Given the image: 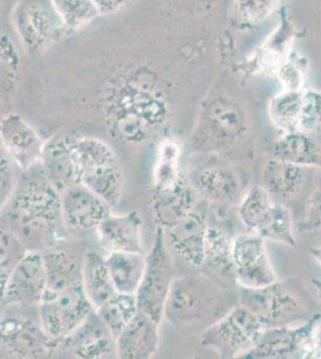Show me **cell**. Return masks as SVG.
Instances as JSON below:
<instances>
[{"instance_id":"obj_43","label":"cell","mask_w":321,"mask_h":359,"mask_svg":"<svg viewBox=\"0 0 321 359\" xmlns=\"http://www.w3.org/2000/svg\"><path fill=\"white\" fill-rule=\"evenodd\" d=\"M310 284H312L314 292L317 294V299L321 303V280H319V279H312Z\"/></svg>"},{"instance_id":"obj_38","label":"cell","mask_w":321,"mask_h":359,"mask_svg":"<svg viewBox=\"0 0 321 359\" xmlns=\"http://www.w3.org/2000/svg\"><path fill=\"white\" fill-rule=\"evenodd\" d=\"M321 126V93L307 91L302 96L300 131L312 133Z\"/></svg>"},{"instance_id":"obj_30","label":"cell","mask_w":321,"mask_h":359,"mask_svg":"<svg viewBox=\"0 0 321 359\" xmlns=\"http://www.w3.org/2000/svg\"><path fill=\"white\" fill-rule=\"evenodd\" d=\"M95 311L112 337L117 339L122 330L131 323L134 315L138 313L137 297L136 294L115 292L110 301Z\"/></svg>"},{"instance_id":"obj_7","label":"cell","mask_w":321,"mask_h":359,"mask_svg":"<svg viewBox=\"0 0 321 359\" xmlns=\"http://www.w3.org/2000/svg\"><path fill=\"white\" fill-rule=\"evenodd\" d=\"M13 25L30 57L45 54L66 30L52 0H20L13 10Z\"/></svg>"},{"instance_id":"obj_12","label":"cell","mask_w":321,"mask_h":359,"mask_svg":"<svg viewBox=\"0 0 321 359\" xmlns=\"http://www.w3.org/2000/svg\"><path fill=\"white\" fill-rule=\"evenodd\" d=\"M246 131L242 107L230 97H218L209 104L203 115L200 142L211 147H227Z\"/></svg>"},{"instance_id":"obj_27","label":"cell","mask_w":321,"mask_h":359,"mask_svg":"<svg viewBox=\"0 0 321 359\" xmlns=\"http://www.w3.org/2000/svg\"><path fill=\"white\" fill-rule=\"evenodd\" d=\"M145 259L147 257L143 253H108L106 257L107 266L117 292L137 294L145 269Z\"/></svg>"},{"instance_id":"obj_28","label":"cell","mask_w":321,"mask_h":359,"mask_svg":"<svg viewBox=\"0 0 321 359\" xmlns=\"http://www.w3.org/2000/svg\"><path fill=\"white\" fill-rule=\"evenodd\" d=\"M254 233L263 237L265 241L280 242L288 247H296L297 245L293 215L284 204L277 201H273Z\"/></svg>"},{"instance_id":"obj_35","label":"cell","mask_w":321,"mask_h":359,"mask_svg":"<svg viewBox=\"0 0 321 359\" xmlns=\"http://www.w3.org/2000/svg\"><path fill=\"white\" fill-rule=\"evenodd\" d=\"M273 199L261 186H253L239 205V218L249 233H256L261 221L273 204Z\"/></svg>"},{"instance_id":"obj_17","label":"cell","mask_w":321,"mask_h":359,"mask_svg":"<svg viewBox=\"0 0 321 359\" xmlns=\"http://www.w3.org/2000/svg\"><path fill=\"white\" fill-rule=\"evenodd\" d=\"M208 228L203 215L191 211L178 224L168 229V241L183 262L193 267H200L205 262V238Z\"/></svg>"},{"instance_id":"obj_26","label":"cell","mask_w":321,"mask_h":359,"mask_svg":"<svg viewBox=\"0 0 321 359\" xmlns=\"http://www.w3.org/2000/svg\"><path fill=\"white\" fill-rule=\"evenodd\" d=\"M74 139L53 138L45 143L41 162L45 168L46 177L61 192L64 188L74 184L71 147Z\"/></svg>"},{"instance_id":"obj_2","label":"cell","mask_w":321,"mask_h":359,"mask_svg":"<svg viewBox=\"0 0 321 359\" xmlns=\"http://www.w3.org/2000/svg\"><path fill=\"white\" fill-rule=\"evenodd\" d=\"M103 111L112 133L130 145L143 143L168 114L162 91L142 71L113 81L103 97Z\"/></svg>"},{"instance_id":"obj_4","label":"cell","mask_w":321,"mask_h":359,"mask_svg":"<svg viewBox=\"0 0 321 359\" xmlns=\"http://www.w3.org/2000/svg\"><path fill=\"white\" fill-rule=\"evenodd\" d=\"M71 161L74 184L89 188L112 208L120 203L124 174L108 144L96 138H74Z\"/></svg>"},{"instance_id":"obj_42","label":"cell","mask_w":321,"mask_h":359,"mask_svg":"<svg viewBox=\"0 0 321 359\" xmlns=\"http://www.w3.org/2000/svg\"><path fill=\"white\" fill-rule=\"evenodd\" d=\"M6 172H8V165H6L5 159L0 156V184H3L5 176H6Z\"/></svg>"},{"instance_id":"obj_31","label":"cell","mask_w":321,"mask_h":359,"mask_svg":"<svg viewBox=\"0 0 321 359\" xmlns=\"http://www.w3.org/2000/svg\"><path fill=\"white\" fill-rule=\"evenodd\" d=\"M303 93L287 90L277 95L268 103V115L273 125L284 133L300 131V113H301Z\"/></svg>"},{"instance_id":"obj_32","label":"cell","mask_w":321,"mask_h":359,"mask_svg":"<svg viewBox=\"0 0 321 359\" xmlns=\"http://www.w3.org/2000/svg\"><path fill=\"white\" fill-rule=\"evenodd\" d=\"M20 59L11 37L0 34V108L20 84Z\"/></svg>"},{"instance_id":"obj_15","label":"cell","mask_w":321,"mask_h":359,"mask_svg":"<svg viewBox=\"0 0 321 359\" xmlns=\"http://www.w3.org/2000/svg\"><path fill=\"white\" fill-rule=\"evenodd\" d=\"M46 286L44 254L28 250L17 264L8 280L4 299L22 306H39Z\"/></svg>"},{"instance_id":"obj_5","label":"cell","mask_w":321,"mask_h":359,"mask_svg":"<svg viewBox=\"0 0 321 359\" xmlns=\"http://www.w3.org/2000/svg\"><path fill=\"white\" fill-rule=\"evenodd\" d=\"M263 332L259 320L244 306L236 304L203 332L200 344L221 358H244L256 346Z\"/></svg>"},{"instance_id":"obj_22","label":"cell","mask_w":321,"mask_h":359,"mask_svg":"<svg viewBox=\"0 0 321 359\" xmlns=\"http://www.w3.org/2000/svg\"><path fill=\"white\" fill-rule=\"evenodd\" d=\"M47 337L42 327H35L29 320L22 318H0V346L6 347L16 355L29 357L44 353Z\"/></svg>"},{"instance_id":"obj_19","label":"cell","mask_w":321,"mask_h":359,"mask_svg":"<svg viewBox=\"0 0 321 359\" xmlns=\"http://www.w3.org/2000/svg\"><path fill=\"white\" fill-rule=\"evenodd\" d=\"M101 245L108 252L143 253L142 218L138 212L107 217L96 229Z\"/></svg>"},{"instance_id":"obj_20","label":"cell","mask_w":321,"mask_h":359,"mask_svg":"<svg viewBox=\"0 0 321 359\" xmlns=\"http://www.w3.org/2000/svg\"><path fill=\"white\" fill-rule=\"evenodd\" d=\"M197 191L185 176L173 187L155 192L152 210L155 218L163 229H171L193 211Z\"/></svg>"},{"instance_id":"obj_29","label":"cell","mask_w":321,"mask_h":359,"mask_svg":"<svg viewBox=\"0 0 321 359\" xmlns=\"http://www.w3.org/2000/svg\"><path fill=\"white\" fill-rule=\"evenodd\" d=\"M181 145L176 140L167 139L159 144L155 164V192H161L178 184L181 177Z\"/></svg>"},{"instance_id":"obj_14","label":"cell","mask_w":321,"mask_h":359,"mask_svg":"<svg viewBox=\"0 0 321 359\" xmlns=\"http://www.w3.org/2000/svg\"><path fill=\"white\" fill-rule=\"evenodd\" d=\"M60 205L64 223L76 230H96L112 215V206L81 184H70L61 191Z\"/></svg>"},{"instance_id":"obj_8","label":"cell","mask_w":321,"mask_h":359,"mask_svg":"<svg viewBox=\"0 0 321 359\" xmlns=\"http://www.w3.org/2000/svg\"><path fill=\"white\" fill-rule=\"evenodd\" d=\"M239 304L256 316L264 330L303 323L307 311L295 294L277 282L259 289H239Z\"/></svg>"},{"instance_id":"obj_24","label":"cell","mask_w":321,"mask_h":359,"mask_svg":"<svg viewBox=\"0 0 321 359\" xmlns=\"http://www.w3.org/2000/svg\"><path fill=\"white\" fill-rule=\"evenodd\" d=\"M81 282L86 297L94 311H98L113 297L117 290L110 278L106 257L89 250L81 262Z\"/></svg>"},{"instance_id":"obj_39","label":"cell","mask_w":321,"mask_h":359,"mask_svg":"<svg viewBox=\"0 0 321 359\" xmlns=\"http://www.w3.org/2000/svg\"><path fill=\"white\" fill-rule=\"evenodd\" d=\"M305 224L309 231L321 233V191H317L309 201Z\"/></svg>"},{"instance_id":"obj_40","label":"cell","mask_w":321,"mask_h":359,"mask_svg":"<svg viewBox=\"0 0 321 359\" xmlns=\"http://www.w3.org/2000/svg\"><path fill=\"white\" fill-rule=\"evenodd\" d=\"M127 1L129 0H94V4L100 15H110L119 11Z\"/></svg>"},{"instance_id":"obj_9","label":"cell","mask_w":321,"mask_h":359,"mask_svg":"<svg viewBox=\"0 0 321 359\" xmlns=\"http://www.w3.org/2000/svg\"><path fill=\"white\" fill-rule=\"evenodd\" d=\"M321 314L310 315L295 327L268 328L261 333L256 346L244 355L246 359L312 358L313 330Z\"/></svg>"},{"instance_id":"obj_25","label":"cell","mask_w":321,"mask_h":359,"mask_svg":"<svg viewBox=\"0 0 321 359\" xmlns=\"http://www.w3.org/2000/svg\"><path fill=\"white\" fill-rule=\"evenodd\" d=\"M273 158L301 167H321V147L310 133L296 131L285 133L277 140Z\"/></svg>"},{"instance_id":"obj_37","label":"cell","mask_w":321,"mask_h":359,"mask_svg":"<svg viewBox=\"0 0 321 359\" xmlns=\"http://www.w3.org/2000/svg\"><path fill=\"white\" fill-rule=\"evenodd\" d=\"M280 0H236L237 16L247 25H258L276 10Z\"/></svg>"},{"instance_id":"obj_6","label":"cell","mask_w":321,"mask_h":359,"mask_svg":"<svg viewBox=\"0 0 321 359\" xmlns=\"http://www.w3.org/2000/svg\"><path fill=\"white\" fill-rule=\"evenodd\" d=\"M174 279V266L166 245L164 229L159 226L152 249L145 259L142 282L136 294L138 311L161 323Z\"/></svg>"},{"instance_id":"obj_21","label":"cell","mask_w":321,"mask_h":359,"mask_svg":"<svg viewBox=\"0 0 321 359\" xmlns=\"http://www.w3.org/2000/svg\"><path fill=\"white\" fill-rule=\"evenodd\" d=\"M306 167L271 158L264 168V188L277 203L294 201L306 184Z\"/></svg>"},{"instance_id":"obj_10","label":"cell","mask_w":321,"mask_h":359,"mask_svg":"<svg viewBox=\"0 0 321 359\" xmlns=\"http://www.w3.org/2000/svg\"><path fill=\"white\" fill-rule=\"evenodd\" d=\"M215 286L203 277L175 278L164 316L174 325H186L205 318L215 306Z\"/></svg>"},{"instance_id":"obj_11","label":"cell","mask_w":321,"mask_h":359,"mask_svg":"<svg viewBox=\"0 0 321 359\" xmlns=\"http://www.w3.org/2000/svg\"><path fill=\"white\" fill-rule=\"evenodd\" d=\"M232 254L237 285L259 289L278 282L263 237L253 233L237 235L232 238Z\"/></svg>"},{"instance_id":"obj_33","label":"cell","mask_w":321,"mask_h":359,"mask_svg":"<svg viewBox=\"0 0 321 359\" xmlns=\"http://www.w3.org/2000/svg\"><path fill=\"white\" fill-rule=\"evenodd\" d=\"M232 238L223 229L209 226L205 238V262L218 273H234Z\"/></svg>"},{"instance_id":"obj_1","label":"cell","mask_w":321,"mask_h":359,"mask_svg":"<svg viewBox=\"0 0 321 359\" xmlns=\"http://www.w3.org/2000/svg\"><path fill=\"white\" fill-rule=\"evenodd\" d=\"M44 254L46 286L39 303L42 330L52 340L74 333L94 308L81 282V265L65 249H49Z\"/></svg>"},{"instance_id":"obj_13","label":"cell","mask_w":321,"mask_h":359,"mask_svg":"<svg viewBox=\"0 0 321 359\" xmlns=\"http://www.w3.org/2000/svg\"><path fill=\"white\" fill-rule=\"evenodd\" d=\"M0 142L8 157L23 170L42 158L45 142L22 115L13 111L0 118Z\"/></svg>"},{"instance_id":"obj_18","label":"cell","mask_w":321,"mask_h":359,"mask_svg":"<svg viewBox=\"0 0 321 359\" xmlns=\"http://www.w3.org/2000/svg\"><path fill=\"white\" fill-rule=\"evenodd\" d=\"M78 358H110L115 352V339L93 311L77 330L61 339Z\"/></svg>"},{"instance_id":"obj_41","label":"cell","mask_w":321,"mask_h":359,"mask_svg":"<svg viewBox=\"0 0 321 359\" xmlns=\"http://www.w3.org/2000/svg\"><path fill=\"white\" fill-rule=\"evenodd\" d=\"M312 358H321V316L314 326Z\"/></svg>"},{"instance_id":"obj_44","label":"cell","mask_w":321,"mask_h":359,"mask_svg":"<svg viewBox=\"0 0 321 359\" xmlns=\"http://www.w3.org/2000/svg\"><path fill=\"white\" fill-rule=\"evenodd\" d=\"M310 255L313 257L314 260L321 266V247H315V248H310L309 250Z\"/></svg>"},{"instance_id":"obj_34","label":"cell","mask_w":321,"mask_h":359,"mask_svg":"<svg viewBox=\"0 0 321 359\" xmlns=\"http://www.w3.org/2000/svg\"><path fill=\"white\" fill-rule=\"evenodd\" d=\"M27 252L28 248L16 233L8 229H0V299H4L13 269Z\"/></svg>"},{"instance_id":"obj_16","label":"cell","mask_w":321,"mask_h":359,"mask_svg":"<svg viewBox=\"0 0 321 359\" xmlns=\"http://www.w3.org/2000/svg\"><path fill=\"white\" fill-rule=\"evenodd\" d=\"M159 346V323L138 311L115 339L117 357L122 359H150Z\"/></svg>"},{"instance_id":"obj_36","label":"cell","mask_w":321,"mask_h":359,"mask_svg":"<svg viewBox=\"0 0 321 359\" xmlns=\"http://www.w3.org/2000/svg\"><path fill=\"white\" fill-rule=\"evenodd\" d=\"M66 30L77 32L100 16L94 0H52Z\"/></svg>"},{"instance_id":"obj_23","label":"cell","mask_w":321,"mask_h":359,"mask_svg":"<svg viewBox=\"0 0 321 359\" xmlns=\"http://www.w3.org/2000/svg\"><path fill=\"white\" fill-rule=\"evenodd\" d=\"M197 193L217 204H232L240 194V180L230 168H205L198 172L193 182Z\"/></svg>"},{"instance_id":"obj_3","label":"cell","mask_w":321,"mask_h":359,"mask_svg":"<svg viewBox=\"0 0 321 359\" xmlns=\"http://www.w3.org/2000/svg\"><path fill=\"white\" fill-rule=\"evenodd\" d=\"M6 218L10 230L28 250H39L53 243L59 235V226L65 224L61 215L60 192L47 177L28 181L13 196Z\"/></svg>"}]
</instances>
